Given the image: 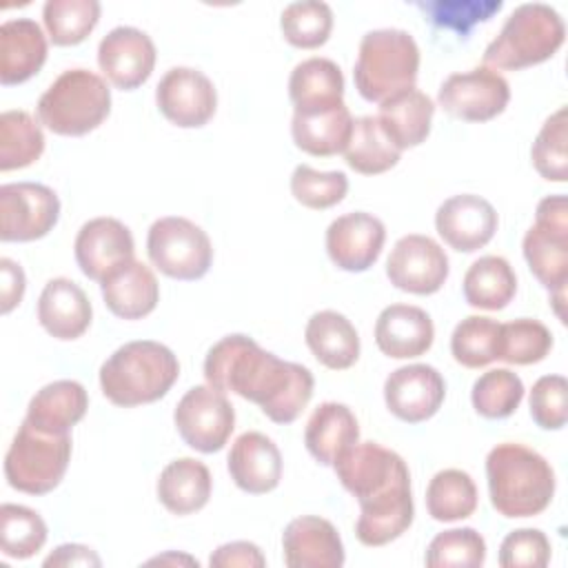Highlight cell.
<instances>
[{"label": "cell", "mask_w": 568, "mask_h": 568, "mask_svg": "<svg viewBox=\"0 0 568 568\" xmlns=\"http://www.w3.org/2000/svg\"><path fill=\"white\" fill-rule=\"evenodd\" d=\"M206 384L235 393L275 424H291L313 397V373L264 351L253 337L233 333L215 342L204 359Z\"/></svg>", "instance_id": "1"}, {"label": "cell", "mask_w": 568, "mask_h": 568, "mask_svg": "<svg viewBox=\"0 0 568 568\" xmlns=\"http://www.w3.org/2000/svg\"><path fill=\"white\" fill-rule=\"evenodd\" d=\"M342 486L359 501L355 535L377 548L402 537L415 517L406 462L377 442L348 446L333 462Z\"/></svg>", "instance_id": "2"}, {"label": "cell", "mask_w": 568, "mask_h": 568, "mask_svg": "<svg viewBox=\"0 0 568 568\" xmlns=\"http://www.w3.org/2000/svg\"><path fill=\"white\" fill-rule=\"evenodd\" d=\"M486 479L493 508L501 517H535L555 495V470L537 450L504 442L486 455Z\"/></svg>", "instance_id": "3"}, {"label": "cell", "mask_w": 568, "mask_h": 568, "mask_svg": "<svg viewBox=\"0 0 568 568\" xmlns=\"http://www.w3.org/2000/svg\"><path fill=\"white\" fill-rule=\"evenodd\" d=\"M180 375L175 353L153 339H135L115 348L100 366L104 397L122 408L153 404Z\"/></svg>", "instance_id": "4"}, {"label": "cell", "mask_w": 568, "mask_h": 568, "mask_svg": "<svg viewBox=\"0 0 568 568\" xmlns=\"http://www.w3.org/2000/svg\"><path fill=\"white\" fill-rule=\"evenodd\" d=\"M419 71V47L404 29H373L362 36L353 69L355 89L368 102H384L413 89Z\"/></svg>", "instance_id": "5"}, {"label": "cell", "mask_w": 568, "mask_h": 568, "mask_svg": "<svg viewBox=\"0 0 568 568\" xmlns=\"http://www.w3.org/2000/svg\"><path fill=\"white\" fill-rule=\"evenodd\" d=\"M566 40L561 16L544 2L519 4L484 51L488 69L519 71L552 58Z\"/></svg>", "instance_id": "6"}, {"label": "cell", "mask_w": 568, "mask_h": 568, "mask_svg": "<svg viewBox=\"0 0 568 568\" xmlns=\"http://www.w3.org/2000/svg\"><path fill=\"white\" fill-rule=\"evenodd\" d=\"M38 120L58 135H84L111 113V89L89 69L62 71L38 100Z\"/></svg>", "instance_id": "7"}, {"label": "cell", "mask_w": 568, "mask_h": 568, "mask_svg": "<svg viewBox=\"0 0 568 568\" xmlns=\"http://www.w3.org/2000/svg\"><path fill=\"white\" fill-rule=\"evenodd\" d=\"M69 459V433H44L24 419L4 455V477L20 493L47 495L62 481Z\"/></svg>", "instance_id": "8"}, {"label": "cell", "mask_w": 568, "mask_h": 568, "mask_svg": "<svg viewBox=\"0 0 568 568\" xmlns=\"http://www.w3.org/2000/svg\"><path fill=\"white\" fill-rule=\"evenodd\" d=\"M524 257L528 268L550 293H566L568 282V200L548 195L537 204L535 224L526 231Z\"/></svg>", "instance_id": "9"}, {"label": "cell", "mask_w": 568, "mask_h": 568, "mask_svg": "<svg viewBox=\"0 0 568 568\" xmlns=\"http://www.w3.org/2000/svg\"><path fill=\"white\" fill-rule=\"evenodd\" d=\"M146 253L160 273L182 282L204 277L213 262V246L206 231L180 215H166L151 224Z\"/></svg>", "instance_id": "10"}, {"label": "cell", "mask_w": 568, "mask_h": 568, "mask_svg": "<svg viewBox=\"0 0 568 568\" xmlns=\"http://www.w3.org/2000/svg\"><path fill=\"white\" fill-rule=\"evenodd\" d=\"M173 422L186 446L200 453H217L235 428V410L222 390L202 384L182 395Z\"/></svg>", "instance_id": "11"}, {"label": "cell", "mask_w": 568, "mask_h": 568, "mask_svg": "<svg viewBox=\"0 0 568 568\" xmlns=\"http://www.w3.org/2000/svg\"><path fill=\"white\" fill-rule=\"evenodd\" d=\"M60 217V200L40 182H11L0 186V240L33 242L44 237Z\"/></svg>", "instance_id": "12"}, {"label": "cell", "mask_w": 568, "mask_h": 568, "mask_svg": "<svg viewBox=\"0 0 568 568\" xmlns=\"http://www.w3.org/2000/svg\"><path fill=\"white\" fill-rule=\"evenodd\" d=\"M510 100V87L501 73L488 67H475L464 73L448 75L439 91V106L466 122H488L504 113Z\"/></svg>", "instance_id": "13"}, {"label": "cell", "mask_w": 568, "mask_h": 568, "mask_svg": "<svg viewBox=\"0 0 568 568\" xmlns=\"http://www.w3.org/2000/svg\"><path fill=\"white\" fill-rule=\"evenodd\" d=\"M448 257L428 235L410 233L395 242L386 260V277L399 291L433 295L448 280Z\"/></svg>", "instance_id": "14"}, {"label": "cell", "mask_w": 568, "mask_h": 568, "mask_svg": "<svg viewBox=\"0 0 568 568\" xmlns=\"http://www.w3.org/2000/svg\"><path fill=\"white\" fill-rule=\"evenodd\" d=\"M155 104L171 124L197 129L215 115L217 91L202 71L191 67H173L155 87Z\"/></svg>", "instance_id": "15"}, {"label": "cell", "mask_w": 568, "mask_h": 568, "mask_svg": "<svg viewBox=\"0 0 568 568\" xmlns=\"http://www.w3.org/2000/svg\"><path fill=\"white\" fill-rule=\"evenodd\" d=\"M446 382L430 364H408L395 368L384 382L388 410L408 424L430 419L444 404Z\"/></svg>", "instance_id": "16"}, {"label": "cell", "mask_w": 568, "mask_h": 568, "mask_svg": "<svg viewBox=\"0 0 568 568\" xmlns=\"http://www.w3.org/2000/svg\"><path fill=\"white\" fill-rule=\"evenodd\" d=\"M98 64L113 87L133 91L153 73L155 44L142 29L120 24L100 40Z\"/></svg>", "instance_id": "17"}, {"label": "cell", "mask_w": 568, "mask_h": 568, "mask_svg": "<svg viewBox=\"0 0 568 568\" xmlns=\"http://www.w3.org/2000/svg\"><path fill=\"white\" fill-rule=\"evenodd\" d=\"M386 240V229L379 217L366 211L344 213L326 229V253L331 262L348 273L368 271Z\"/></svg>", "instance_id": "18"}, {"label": "cell", "mask_w": 568, "mask_h": 568, "mask_svg": "<svg viewBox=\"0 0 568 568\" xmlns=\"http://www.w3.org/2000/svg\"><path fill=\"white\" fill-rule=\"evenodd\" d=\"M133 235L115 217H93L75 235L73 253L80 271L95 282H104L115 268L133 260Z\"/></svg>", "instance_id": "19"}, {"label": "cell", "mask_w": 568, "mask_h": 568, "mask_svg": "<svg viewBox=\"0 0 568 568\" xmlns=\"http://www.w3.org/2000/svg\"><path fill=\"white\" fill-rule=\"evenodd\" d=\"M495 206L475 193H459L444 200L435 213L439 237L459 253H473L486 246L497 231Z\"/></svg>", "instance_id": "20"}, {"label": "cell", "mask_w": 568, "mask_h": 568, "mask_svg": "<svg viewBox=\"0 0 568 568\" xmlns=\"http://www.w3.org/2000/svg\"><path fill=\"white\" fill-rule=\"evenodd\" d=\"M282 550L288 568H339L344 564V544L337 528L315 515H302L286 524Z\"/></svg>", "instance_id": "21"}, {"label": "cell", "mask_w": 568, "mask_h": 568, "mask_svg": "<svg viewBox=\"0 0 568 568\" xmlns=\"http://www.w3.org/2000/svg\"><path fill=\"white\" fill-rule=\"evenodd\" d=\"M226 466L235 486L251 495L271 493L282 479L280 448L257 430H246L233 442Z\"/></svg>", "instance_id": "22"}, {"label": "cell", "mask_w": 568, "mask_h": 568, "mask_svg": "<svg viewBox=\"0 0 568 568\" xmlns=\"http://www.w3.org/2000/svg\"><path fill=\"white\" fill-rule=\"evenodd\" d=\"M435 339L430 315L413 304H390L375 322V344L393 359H410L424 355Z\"/></svg>", "instance_id": "23"}, {"label": "cell", "mask_w": 568, "mask_h": 568, "mask_svg": "<svg viewBox=\"0 0 568 568\" xmlns=\"http://www.w3.org/2000/svg\"><path fill=\"white\" fill-rule=\"evenodd\" d=\"M93 317L87 293L69 277H53L38 297V322L55 339H78Z\"/></svg>", "instance_id": "24"}, {"label": "cell", "mask_w": 568, "mask_h": 568, "mask_svg": "<svg viewBox=\"0 0 568 568\" xmlns=\"http://www.w3.org/2000/svg\"><path fill=\"white\" fill-rule=\"evenodd\" d=\"M353 133V115L344 102L320 109H295L291 135L297 149L315 158L342 153Z\"/></svg>", "instance_id": "25"}, {"label": "cell", "mask_w": 568, "mask_h": 568, "mask_svg": "<svg viewBox=\"0 0 568 568\" xmlns=\"http://www.w3.org/2000/svg\"><path fill=\"white\" fill-rule=\"evenodd\" d=\"M47 60V38L31 18L0 24V82L4 87L33 78Z\"/></svg>", "instance_id": "26"}, {"label": "cell", "mask_w": 568, "mask_h": 568, "mask_svg": "<svg viewBox=\"0 0 568 568\" xmlns=\"http://www.w3.org/2000/svg\"><path fill=\"white\" fill-rule=\"evenodd\" d=\"M106 308L122 320H142L160 302V284L153 271L140 260H131L100 282Z\"/></svg>", "instance_id": "27"}, {"label": "cell", "mask_w": 568, "mask_h": 568, "mask_svg": "<svg viewBox=\"0 0 568 568\" xmlns=\"http://www.w3.org/2000/svg\"><path fill=\"white\" fill-rule=\"evenodd\" d=\"M304 339L315 359L331 371H346L359 357V335L351 320L337 311H317L308 317Z\"/></svg>", "instance_id": "28"}, {"label": "cell", "mask_w": 568, "mask_h": 568, "mask_svg": "<svg viewBox=\"0 0 568 568\" xmlns=\"http://www.w3.org/2000/svg\"><path fill=\"white\" fill-rule=\"evenodd\" d=\"M433 113V100L424 91L413 87L379 102V115L375 118L388 140L399 151H404L410 146H419L428 138Z\"/></svg>", "instance_id": "29"}, {"label": "cell", "mask_w": 568, "mask_h": 568, "mask_svg": "<svg viewBox=\"0 0 568 568\" xmlns=\"http://www.w3.org/2000/svg\"><path fill=\"white\" fill-rule=\"evenodd\" d=\"M213 479L209 468L193 457L169 462L158 477V499L173 515H191L206 506Z\"/></svg>", "instance_id": "30"}, {"label": "cell", "mask_w": 568, "mask_h": 568, "mask_svg": "<svg viewBox=\"0 0 568 568\" xmlns=\"http://www.w3.org/2000/svg\"><path fill=\"white\" fill-rule=\"evenodd\" d=\"M89 395L75 379L42 386L27 406V422L44 433H69L87 413Z\"/></svg>", "instance_id": "31"}, {"label": "cell", "mask_w": 568, "mask_h": 568, "mask_svg": "<svg viewBox=\"0 0 568 568\" xmlns=\"http://www.w3.org/2000/svg\"><path fill=\"white\" fill-rule=\"evenodd\" d=\"M359 424L353 410L339 402L320 404L306 422L304 444L306 450L322 464L333 466L339 453L357 444Z\"/></svg>", "instance_id": "32"}, {"label": "cell", "mask_w": 568, "mask_h": 568, "mask_svg": "<svg viewBox=\"0 0 568 568\" xmlns=\"http://www.w3.org/2000/svg\"><path fill=\"white\" fill-rule=\"evenodd\" d=\"M288 95L295 109H320L344 102L342 69L328 58H306L291 71Z\"/></svg>", "instance_id": "33"}, {"label": "cell", "mask_w": 568, "mask_h": 568, "mask_svg": "<svg viewBox=\"0 0 568 568\" xmlns=\"http://www.w3.org/2000/svg\"><path fill=\"white\" fill-rule=\"evenodd\" d=\"M462 291L470 306L499 311L513 302L517 293V275L506 257L484 255L468 266Z\"/></svg>", "instance_id": "34"}, {"label": "cell", "mask_w": 568, "mask_h": 568, "mask_svg": "<svg viewBox=\"0 0 568 568\" xmlns=\"http://www.w3.org/2000/svg\"><path fill=\"white\" fill-rule=\"evenodd\" d=\"M342 153L346 164L362 175L384 173L393 169L402 155L375 115H362L353 120V133Z\"/></svg>", "instance_id": "35"}, {"label": "cell", "mask_w": 568, "mask_h": 568, "mask_svg": "<svg viewBox=\"0 0 568 568\" xmlns=\"http://www.w3.org/2000/svg\"><path fill=\"white\" fill-rule=\"evenodd\" d=\"M426 508L435 521H459L477 508V486L466 470L444 468L426 488Z\"/></svg>", "instance_id": "36"}, {"label": "cell", "mask_w": 568, "mask_h": 568, "mask_svg": "<svg viewBox=\"0 0 568 568\" xmlns=\"http://www.w3.org/2000/svg\"><path fill=\"white\" fill-rule=\"evenodd\" d=\"M44 151V133L27 111H4L0 115V171L24 169Z\"/></svg>", "instance_id": "37"}, {"label": "cell", "mask_w": 568, "mask_h": 568, "mask_svg": "<svg viewBox=\"0 0 568 568\" xmlns=\"http://www.w3.org/2000/svg\"><path fill=\"white\" fill-rule=\"evenodd\" d=\"M47 33L58 47H73L89 38L100 20L98 0H47L42 7Z\"/></svg>", "instance_id": "38"}, {"label": "cell", "mask_w": 568, "mask_h": 568, "mask_svg": "<svg viewBox=\"0 0 568 568\" xmlns=\"http://www.w3.org/2000/svg\"><path fill=\"white\" fill-rule=\"evenodd\" d=\"M499 331L501 324L493 317L468 315L450 335V353L457 364L466 368H481L499 355Z\"/></svg>", "instance_id": "39"}, {"label": "cell", "mask_w": 568, "mask_h": 568, "mask_svg": "<svg viewBox=\"0 0 568 568\" xmlns=\"http://www.w3.org/2000/svg\"><path fill=\"white\" fill-rule=\"evenodd\" d=\"M470 399L481 417L504 419L519 408L524 399V382L508 368H490L475 379Z\"/></svg>", "instance_id": "40"}, {"label": "cell", "mask_w": 568, "mask_h": 568, "mask_svg": "<svg viewBox=\"0 0 568 568\" xmlns=\"http://www.w3.org/2000/svg\"><path fill=\"white\" fill-rule=\"evenodd\" d=\"M280 29L288 44L297 49H317L333 31V11L320 0L291 2L280 16Z\"/></svg>", "instance_id": "41"}, {"label": "cell", "mask_w": 568, "mask_h": 568, "mask_svg": "<svg viewBox=\"0 0 568 568\" xmlns=\"http://www.w3.org/2000/svg\"><path fill=\"white\" fill-rule=\"evenodd\" d=\"M47 541L44 519L20 504L0 506V548L11 559L33 557Z\"/></svg>", "instance_id": "42"}, {"label": "cell", "mask_w": 568, "mask_h": 568, "mask_svg": "<svg viewBox=\"0 0 568 568\" xmlns=\"http://www.w3.org/2000/svg\"><path fill=\"white\" fill-rule=\"evenodd\" d=\"M550 348L552 333L539 320L519 317L501 324L497 359H504L515 366H528L546 359Z\"/></svg>", "instance_id": "43"}, {"label": "cell", "mask_w": 568, "mask_h": 568, "mask_svg": "<svg viewBox=\"0 0 568 568\" xmlns=\"http://www.w3.org/2000/svg\"><path fill=\"white\" fill-rule=\"evenodd\" d=\"M568 109L559 106L539 129L530 158L537 173L548 182H566L568 180Z\"/></svg>", "instance_id": "44"}, {"label": "cell", "mask_w": 568, "mask_h": 568, "mask_svg": "<svg viewBox=\"0 0 568 568\" xmlns=\"http://www.w3.org/2000/svg\"><path fill=\"white\" fill-rule=\"evenodd\" d=\"M424 561L430 568H479L486 561V541L475 528H450L433 537Z\"/></svg>", "instance_id": "45"}, {"label": "cell", "mask_w": 568, "mask_h": 568, "mask_svg": "<svg viewBox=\"0 0 568 568\" xmlns=\"http://www.w3.org/2000/svg\"><path fill=\"white\" fill-rule=\"evenodd\" d=\"M346 191L348 178L342 171H317L308 164H297L291 175V193L306 209H331L344 200Z\"/></svg>", "instance_id": "46"}, {"label": "cell", "mask_w": 568, "mask_h": 568, "mask_svg": "<svg viewBox=\"0 0 568 568\" xmlns=\"http://www.w3.org/2000/svg\"><path fill=\"white\" fill-rule=\"evenodd\" d=\"M417 7L433 24L466 36L475 24L490 20L504 4L499 0H435L417 2Z\"/></svg>", "instance_id": "47"}, {"label": "cell", "mask_w": 568, "mask_h": 568, "mask_svg": "<svg viewBox=\"0 0 568 568\" xmlns=\"http://www.w3.org/2000/svg\"><path fill=\"white\" fill-rule=\"evenodd\" d=\"M566 377L564 375H544L532 384L530 390V417L544 430H559L566 426Z\"/></svg>", "instance_id": "48"}, {"label": "cell", "mask_w": 568, "mask_h": 568, "mask_svg": "<svg viewBox=\"0 0 568 568\" xmlns=\"http://www.w3.org/2000/svg\"><path fill=\"white\" fill-rule=\"evenodd\" d=\"M550 561V541L539 528H517L499 546V566L504 568H544Z\"/></svg>", "instance_id": "49"}, {"label": "cell", "mask_w": 568, "mask_h": 568, "mask_svg": "<svg viewBox=\"0 0 568 568\" xmlns=\"http://www.w3.org/2000/svg\"><path fill=\"white\" fill-rule=\"evenodd\" d=\"M209 564L215 568H233V566H255L262 568L266 566V559L262 555V550L251 544V541H231V544H222L213 550V555L209 557Z\"/></svg>", "instance_id": "50"}, {"label": "cell", "mask_w": 568, "mask_h": 568, "mask_svg": "<svg viewBox=\"0 0 568 568\" xmlns=\"http://www.w3.org/2000/svg\"><path fill=\"white\" fill-rule=\"evenodd\" d=\"M0 273H2V286H0V293H2V313H9L11 308H16V306L22 302L27 280H24L22 266L16 264V262L9 260V257H2V260H0Z\"/></svg>", "instance_id": "51"}, {"label": "cell", "mask_w": 568, "mask_h": 568, "mask_svg": "<svg viewBox=\"0 0 568 568\" xmlns=\"http://www.w3.org/2000/svg\"><path fill=\"white\" fill-rule=\"evenodd\" d=\"M100 557L95 555V550H91L89 546L82 544H62L58 546L47 559L44 566H100Z\"/></svg>", "instance_id": "52"}, {"label": "cell", "mask_w": 568, "mask_h": 568, "mask_svg": "<svg viewBox=\"0 0 568 568\" xmlns=\"http://www.w3.org/2000/svg\"><path fill=\"white\" fill-rule=\"evenodd\" d=\"M166 561H178V564H180V561H186V564H191V566L197 564L195 559H191V557H186V555H184V557H180V555L175 557L173 552H171V555H164V557H155V559H151L149 564H166Z\"/></svg>", "instance_id": "53"}]
</instances>
